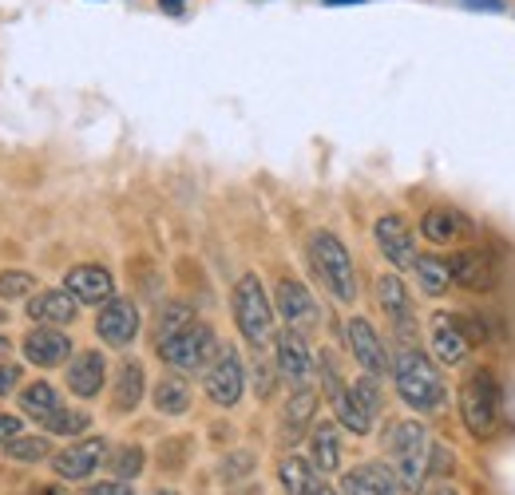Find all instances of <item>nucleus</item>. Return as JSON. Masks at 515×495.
I'll use <instances>...</instances> for the list:
<instances>
[{
  "label": "nucleus",
  "instance_id": "1",
  "mask_svg": "<svg viewBox=\"0 0 515 495\" xmlns=\"http://www.w3.org/2000/svg\"><path fill=\"white\" fill-rule=\"evenodd\" d=\"M385 448L393 456V472H397V488L405 495L424 492V480L432 472V440L428 428L420 420H397L385 436Z\"/></svg>",
  "mask_w": 515,
  "mask_h": 495
},
{
  "label": "nucleus",
  "instance_id": "2",
  "mask_svg": "<svg viewBox=\"0 0 515 495\" xmlns=\"http://www.w3.org/2000/svg\"><path fill=\"white\" fill-rule=\"evenodd\" d=\"M393 381H397V393L412 412H436L448 396L444 393V377L436 373L432 357L412 349V345L393 357Z\"/></svg>",
  "mask_w": 515,
  "mask_h": 495
},
{
  "label": "nucleus",
  "instance_id": "3",
  "mask_svg": "<svg viewBox=\"0 0 515 495\" xmlns=\"http://www.w3.org/2000/svg\"><path fill=\"white\" fill-rule=\"evenodd\" d=\"M309 266L317 274V282L337 297V301H353L357 297V266L353 254L345 250V242L333 230H313L309 234Z\"/></svg>",
  "mask_w": 515,
  "mask_h": 495
},
{
  "label": "nucleus",
  "instance_id": "4",
  "mask_svg": "<svg viewBox=\"0 0 515 495\" xmlns=\"http://www.w3.org/2000/svg\"><path fill=\"white\" fill-rule=\"evenodd\" d=\"M234 325L246 337V345H254V349H266L278 337V317H274V305H270L258 274H242L234 286Z\"/></svg>",
  "mask_w": 515,
  "mask_h": 495
},
{
  "label": "nucleus",
  "instance_id": "5",
  "mask_svg": "<svg viewBox=\"0 0 515 495\" xmlns=\"http://www.w3.org/2000/svg\"><path fill=\"white\" fill-rule=\"evenodd\" d=\"M460 420L476 440H492L500 428V385L492 369H476L460 389Z\"/></svg>",
  "mask_w": 515,
  "mask_h": 495
},
{
  "label": "nucleus",
  "instance_id": "6",
  "mask_svg": "<svg viewBox=\"0 0 515 495\" xmlns=\"http://www.w3.org/2000/svg\"><path fill=\"white\" fill-rule=\"evenodd\" d=\"M218 349H222V345H218L214 329L195 317L183 333H175L171 341L159 345V361H163L167 369H175V373H195V369H206V365L218 357Z\"/></svg>",
  "mask_w": 515,
  "mask_h": 495
},
{
  "label": "nucleus",
  "instance_id": "7",
  "mask_svg": "<svg viewBox=\"0 0 515 495\" xmlns=\"http://www.w3.org/2000/svg\"><path fill=\"white\" fill-rule=\"evenodd\" d=\"M246 393V365L238 357V349L222 345L218 357L206 365V396L218 404V408H234Z\"/></svg>",
  "mask_w": 515,
  "mask_h": 495
},
{
  "label": "nucleus",
  "instance_id": "8",
  "mask_svg": "<svg viewBox=\"0 0 515 495\" xmlns=\"http://www.w3.org/2000/svg\"><path fill=\"white\" fill-rule=\"evenodd\" d=\"M274 353H278V377H282L290 389H309L317 365H313V349H309L306 333L286 325V329L274 337Z\"/></svg>",
  "mask_w": 515,
  "mask_h": 495
},
{
  "label": "nucleus",
  "instance_id": "9",
  "mask_svg": "<svg viewBox=\"0 0 515 495\" xmlns=\"http://www.w3.org/2000/svg\"><path fill=\"white\" fill-rule=\"evenodd\" d=\"M345 337H349V349H353V357H357V365L373 377V381H385L389 373H393V361H389V353H385V341L377 337V329H373V321L369 317H349V329H345Z\"/></svg>",
  "mask_w": 515,
  "mask_h": 495
},
{
  "label": "nucleus",
  "instance_id": "10",
  "mask_svg": "<svg viewBox=\"0 0 515 495\" xmlns=\"http://www.w3.org/2000/svg\"><path fill=\"white\" fill-rule=\"evenodd\" d=\"M103 460H107V440L103 436H88V440H76V444H68L64 452H56L52 456V468H56V476L60 480H88V476H96V468H100Z\"/></svg>",
  "mask_w": 515,
  "mask_h": 495
},
{
  "label": "nucleus",
  "instance_id": "11",
  "mask_svg": "<svg viewBox=\"0 0 515 495\" xmlns=\"http://www.w3.org/2000/svg\"><path fill=\"white\" fill-rule=\"evenodd\" d=\"M96 333H100L103 345L127 349L135 341V333H139V309H135V301H127V297L103 301L100 317H96Z\"/></svg>",
  "mask_w": 515,
  "mask_h": 495
},
{
  "label": "nucleus",
  "instance_id": "12",
  "mask_svg": "<svg viewBox=\"0 0 515 495\" xmlns=\"http://www.w3.org/2000/svg\"><path fill=\"white\" fill-rule=\"evenodd\" d=\"M452 270V286L472 290V294H488L496 290V258L488 250H460L448 258Z\"/></svg>",
  "mask_w": 515,
  "mask_h": 495
},
{
  "label": "nucleus",
  "instance_id": "13",
  "mask_svg": "<svg viewBox=\"0 0 515 495\" xmlns=\"http://www.w3.org/2000/svg\"><path fill=\"white\" fill-rule=\"evenodd\" d=\"M20 349H24V361L36 365V369H56V365H64V361L72 357V341H68V333H60L56 325H36V329L20 341Z\"/></svg>",
  "mask_w": 515,
  "mask_h": 495
},
{
  "label": "nucleus",
  "instance_id": "14",
  "mask_svg": "<svg viewBox=\"0 0 515 495\" xmlns=\"http://www.w3.org/2000/svg\"><path fill=\"white\" fill-rule=\"evenodd\" d=\"M373 238H377L381 254H385L397 270H412V262H416V238H412L409 222H405L401 214H385V218H377Z\"/></svg>",
  "mask_w": 515,
  "mask_h": 495
},
{
  "label": "nucleus",
  "instance_id": "15",
  "mask_svg": "<svg viewBox=\"0 0 515 495\" xmlns=\"http://www.w3.org/2000/svg\"><path fill=\"white\" fill-rule=\"evenodd\" d=\"M64 290L76 297L80 305H103L115 294V278L107 266H96V262H80L64 274Z\"/></svg>",
  "mask_w": 515,
  "mask_h": 495
},
{
  "label": "nucleus",
  "instance_id": "16",
  "mask_svg": "<svg viewBox=\"0 0 515 495\" xmlns=\"http://www.w3.org/2000/svg\"><path fill=\"white\" fill-rule=\"evenodd\" d=\"M278 313H282V321L290 329H302V333L321 321V309H317V301L309 294V286L294 282V278H282L278 282Z\"/></svg>",
  "mask_w": 515,
  "mask_h": 495
},
{
  "label": "nucleus",
  "instance_id": "17",
  "mask_svg": "<svg viewBox=\"0 0 515 495\" xmlns=\"http://www.w3.org/2000/svg\"><path fill=\"white\" fill-rule=\"evenodd\" d=\"M428 337H432L436 361H444V365H460L468 357V349H472V341H468V333H464L456 313H436L432 325H428Z\"/></svg>",
  "mask_w": 515,
  "mask_h": 495
},
{
  "label": "nucleus",
  "instance_id": "18",
  "mask_svg": "<svg viewBox=\"0 0 515 495\" xmlns=\"http://www.w3.org/2000/svg\"><path fill=\"white\" fill-rule=\"evenodd\" d=\"M68 393L80 396V400H92L103 393V381H107V365H103L100 349H84L76 353V361L68 365Z\"/></svg>",
  "mask_w": 515,
  "mask_h": 495
},
{
  "label": "nucleus",
  "instance_id": "19",
  "mask_svg": "<svg viewBox=\"0 0 515 495\" xmlns=\"http://www.w3.org/2000/svg\"><path fill=\"white\" fill-rule=\"evenodd\" d=\"M472 230H476V222H472L468 214L452 210V206H436V210H428V214L420 218V234H424L432 246H448V242H456V238H464V234H472Z\"/></svg>",
  "mask_w": 515,
  "mask_h": 495
},
{
  "label": "nucleus",
  "instance_id": "20",
  "mask_svg": "<svg viewBox=\"0 0 515 495\" xmlns=\"http://www.w3.org/2000/svg\"><path fill=\"white\" fill-rule=\"evenodd\" d=\"M76 313H80V301L68 290H44L28 297V317L36 325H72Z\"/></svg>",
  "mask_w": 515,
  "mask_h": 495
},
{
  "label": "nucleus",
  "instance_id": "21",
  "mask_svg": "<svg viewBox=\"0 0 515 495\" xmlns=\"http://www.w3.org/2000/svg\"><path fill=\"white\" fill-rule=\"evenodd\" d=\"M313 412H317V393L313 389H294V396L282 408V444L286 448H294V444L306 440L309 424H313Z\"/></svg>",
  "mask_w": 515,
  "mask_h": 495
},
{
  "label": "nucleus",
  "instance_id": "22",
  "mask_svg": "<svg viewBox=\"0 0 515 495\" xmlns=\"http://www.w3.org/2000/svg\"><path fill=\"white\" fill-rule=\"evenodd\" d=\"M377 301H381V309H385V317L401 329V333H412L416 329V313H412V297L405 290V282L397 278V274H385V278H377Z\"/></svg>",
  "mask_w": 515,
  "mask_h": 495
},
{
  "label": "nucleus",
  "instance_id": "23",
  "mask_svg": "<svg viewBox=\"0 0 515 495\" xmlns=\"http://www.w3.org/2000/svg\"><path fill=\"white\" fill-rule=\"evenodd\" d=\"M345 495H397V472L389 464H357L345 480H341Z\"/></svg>",
  "mask_w": 515,
  "mask_h": 495
},
{
  "label": "nucleus",
  "instance_id": "24",
  "mask_svg": "<svg viewBox=\"0 0 515 495\" xmlns=\"http://www.w3.org/2000/svg\"><path fill=\"white\" fill-rule=\"evenodd\" d=\"M143 393H147V373H143L139 361L127 357V361L119 365V373H115V385H111V408H115L119 416H127V412L139 408Z\"/></svg>",
  "mask_w": 515,
  "mask_h": 495
},
{
  "label": "nucleus",
  "instance_id": "25",
  "mask_svg": "<svg viewBox=\"0 0 515 495\" xmlns=\"http://www.w3.org/2000/svg\"><path fill=\"white\" fill-rule=\"evenodd\" d=\"M309 456H313V468L317 472H337L341 468V428L321 420L313 424L309 432Z\"/></svg>",
  "mask_w": 515,
  "mask_h": 495
},
{
  "label": "nucleus",
  "instance_id": "26",
  "mask_svg": "<svg viewBox=\"0 0 515 495\" xmlns=\"http://www.w3.org/2000/svg\"><path fill=\"white\" fill-rule=\"evenodd\" d=\"M412 274H416V286H420L428 297H444L448 290H452V270H448V258H436V254H416Z\"/></svg>",
  "mask_w": 515,
  "mask_h": 495
},
{
  "label": "nucleus",
  "instance_id": "27",
  "mask_svg": "<svg viewBox=\"0 0 515 495\" xmlns=\"http://www.w3.org/2000/svg\"><path fill=\"white\" fill-rule=\"evenodd\" d=\"M60 408H64V400H60V389L52 381H36V385H28L20 393V412L32 416V420H40V424H48Z\"/></svg>",
  "mask_w": 515,
  "mask_h": 495
},
{
  "label": "nucleus",
  "instance_id": "28",
  "mask_svg": "<svg viewBox=\"0 0 515 495\" xmlns=\"http://www.w3.org/2000/svg\"><path fill=\"white\" fill-rule=\"evenodd\" d=\"M155 408L163 412V416H183L187 408H191V385L183 381V373H167L159 385H155Z\"/></svg>",
  "mask_w": 515,
  "mask_h": 495
},
{
  "label": "nucleus",
  "instance_id": "29",
  "mask_svg": "<svg viewBox=\"0 0 515 495\" xmlns=\"http://www.w3.org/2000/svg\"><path fill=\"white\" fill-rule=\"evenodd\" d=\"M143 464H147V452L139 448V444H115L111 452H107V472L115 476V480H135L139 472H143Z\"/></svg>",
  "mask_w": 515,
  "mask_h": 495
},
{
  "label": "nucleus",
  "instance_id": "30",
  "mask_svg": "<svg viewBox=\"0 0 515 495\" xmlns=\"http://www.w3.org/2000/svg\"><path fill=\"white\" fill-rule=\"evenodd\" d=\"M191 321H195V309H191L187 301H171V305H163V313H159V321H155V349H159L163 341H171L175 333H183Z\"/></svg>",
  "mask_w": 515,
  "mask_h": 495
},
{
  "label": "nucleus",
  "instance_id": "31",
  "mask_svg": "<svg viewBox=\"0 0 515 495\" xmlns=\"http://www.w3.org/2000/svg\"><path fill=\"white\" fill-rule=\"evenodd\" d=\"M4 456L8 460H20V464H36V460H48L52 456V444L44 436H12L4 444Z\"/></svg>",
  "mask_w": 515,
  "mask_h": 495
},
{
  "label": "nucleus",
  "instance_id": "32",
  "mask_svg": "<svg viewBox=\"0 0 515 495\" xmlns=\"http://www.w3.org/2000/svg\"><path fill=\"white\" fill-rule=\"evenodd\" d=\"M278 476H282V488H286L290 495H298L309 480H317V476H313V464L302 460V456H286V460H282V468H278Z\"/></svg>",
  "mask_w": 515,
  "mask_h": 495
},
{
  "label": "nucleus",
  "instance_id": "33",
  "mask_svg": "<svg viewBox=\"0 0 515 495\" xmlns=\"http://www.w3.org/2000/svg\"><path fill=\"white\" fill-rule=\"evenodd\" d=\"M88 424H92L88 412H80V408H60L44 428L56 432V436H80V432H88Z\"/></svg>",
  "mask_w": 515,
  "mask_h": 495
},
{
  "label": "nucleus",
  "instance_id": "34",
  "mask_svg": "<svg viewBox=\"0 0 515 495\" xmlns=\"http://www.w3.org/2000/svg\"><path fill=\"white\" fill-rule=\"evenodd\" d=\"M36 290V278L28 270H4L0 274V301H24Z\"/></svg>",
  "mask_w": 515,
  "mask_h": 495
},
{
  "label": "nucleus",
  "instance_id": "35",
  "mask_svg": "<svg viewBox=\"0 0 515 495\" xmlns=\"http://www.w3.org/2000/svg\"><path fill=\"white\" fill-rule=\"evenodd\" d=\"M254 452H246V448H238V452H230L222 464H218V476L226 480V484H242L250 472H254Z\"/></svg>",
  "mask_w": 515,
  "mask_h": 495
},
{
  "label": "nucleus",
  "instance_id": "36",
  "mask_svg": "<svg viewBox=\"0 0 515 495\" xmlns=\"http://www.w3.org/2000/svg\"><path fill=\"white\" fill-rule=\"evenodd\" d=\"M84 495H135V488L127 480H103V484H92Z\"/></svg>",
  "mask_w": 515,
  "mask_h": 495
},
{
  "label": "nucleus",
  "instance_id": "37",
  "mask_svg": "<svg viewBox=\"0 0 515 495\" xmlns=\"http://www.w3.org/2000/svg\"><path fill=\"white\" fill-rule=\"evenodd\" d=\"M20 385V365L12 361H0V396H8L12 389Z\"/></svg>",
  "mask_w": 515,
  "mask_h": 495
},
{
  "label": "nucleus",
  "instance_id": "38",
  "mask_svg": "<svg viewBox=\"0 0 515 495\" xmlns=\"http://www.w3.org/2000/svg\"><path fill=\"white\" fill-rule=\"evenodd\" d=\"M12 436H20V420L8 416V412H0V444H8Z\"/></svg>",
  "mask_w": 515,
  "mask_h": 495
},
{
  "label": "nucleus",
  "instance_id": "39",
  "mask_svg": "<svg viewBox=\"0 0 515 495\" xmlns=\"http://www.w3.org/2000/svg\"><path fill=\"white\" fill-rule=\"evenodd\" d=\"M298 495H337V492H333V488H329L325 480H309V484Z\"/></svg>",
  "mask_w": 515,
  "mask_h": 495
},
{
  "label": "nucleus",
  "instance_id": "40",
  "mask_svg": "<svg viewBox=\"0 0 515 495\" xmlns=\"http://www.w3.org/2000/svg\"><path fill=\"white\" fill-rule=\"evenodd\" d=\"M472 8H484V12H504V0H464Z\"/></svg>",
  "mask_w": 515,
  "mask_h": 495
},
{
  "label": "nucleus",
  "instance_id": "41",
  "mask_svg": "<svg viewBox=\"0 0 515 495\" xmlns=\"http://www.w3.org/2000/svg\"><path fill=\"white\" fill-rule=\"evenodd\" d=\"M159 8H163V12H171V16H183V8H187V4H183V0H159Z\"/></svg>",
  "mask_w": 515,
  "mask_h": 495
},
{
  "label": "nucleus",
  "instance_id": "42",
  "mask_svg": "<svg viewBox=\"0 0 515 495\" xmlns=\"http://www.w3.org/2000/svg\"><path fill=\"white\" fill-rule=\"evenodd\" d=\"M230 495H262V488H258V484H250V488H242V492H230Z\"/></svg>",
  "mask_w": 515,
  "mask_h": 495
},
{
  "label": "nucleus",
  "instance_id": "43",
  "mask_svg": "<svg viewBox=\"0 0 515 495\" xmlns=\"http://www.w3.org/2000/svg\"><path fill=\"white\" fill-rule=\"evenodd\" d=\"M325 4H333V8H337V4H365V0H325Z\"/></svg>",
  "mask_w": 515,
  "mask_h": 495
},
{
  "label": "nucleus",
  "instance_id": "44",
  "mask_svg": "<svg viewBox=\"0 0 515 495\" xmlns=\"http://www.w3.org/2000/svg\"><path fill=\"white\" fill-rule=\"evenodd\" d=\"M36 495H64V492H60V488H40Z\"/></svg>",
  "mask_w": 515,
  "mask_h": 495
},
{
  "label": "nucleus",
  "instance_id": "45",
  "mask_svg": "<svg viewBox=\"0 0 515 495\" xmlns=\"http://www.w3.org/2000/svg\"><path fill=\"white\" fill-rule=\"evenodd\" d=\"M8 349H12V345H8L4 337H0V361H4V353H8Z\"/></svg>",
  "mask_w": 515,
  "mask_h": 495
},
{
  "label": "nucleus",
  "instance_id": "46",
  "mask_svg": "<svg viewBox=\"0 0 515 495\" xmlns=\"http://www.w3.org/2000/svg\"><path fill=\"white\" fill-rule=\"evenodd\" d=\"M151 495H183V492H171V488H159V492H151Z\"/></svg>",
  "mask_w": 515,
  "mask_h": 495
},
{
  "label": "nucleus",
  "instance_id": "47",
  "mask_svg": "<svg viewBox=\"0 0 515 495\" xmlns=\"http://www.w3.org/2000/svg\"><path fill=\"white\" fill-rule=\"evenodd\" d=\"M432 495H456V492H452V488H436Z\"/></svg>",
  "mask_w": 515,
  "mask_h": 495
},
{
  "label": "nucleus",
  "instance_id": "48",
  "mask_svg": "<svg viewBox=\"0 0 515 495\" xmlns=\"http://www.w3.org/2000/svg\"><path fill=\"white\" fill-rule=\"evenodd\" d=\"M0 321H4V313H0Z\"/></svg>",
  "mask_w": 515,
  "mask_h": 495
}]
</instances>
